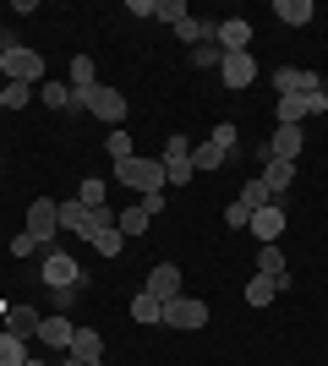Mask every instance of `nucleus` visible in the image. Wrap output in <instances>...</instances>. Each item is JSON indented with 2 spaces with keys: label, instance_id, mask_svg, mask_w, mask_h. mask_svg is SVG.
Here are the masks:
<instances>
[{
  "label": "nucleus",
  "instance_id": "1",
  "mask_svg": "<svg viewBox=\"0 0 328 366\" xmlns=\"http://www.w3.org/2000/svg\"><path fill=\"white\" fill-rule=\"evenodd\" d=\"M115 181L121 186H131V192H142V197H148V192H164V159H126V164H115Z\"/></svg>",
  "mask_w": 328,
  "mask_h": 366
},
{
  "label": "nucleus",
  "instance_id": "2",
  "mask_svg": "<svg viewBox=\"0 0 328 366\" xmlns=\"http://www.w3.org/2000/svg\"><path fill=\"white\" fill-rule=\"evenodd\" d=\"M39 279H44L49 290H82V285H88V274L77 268V257H71V252H55V246L44 252V268H39Z\"/></svg>",
  "mask_w": 328,
  "mask_h": 366
},
{
  "label": "nucleus",
  "instance_id": "3",
  "mask_svg": "<svg viewBox=\"0 0 328 366\" xmlns=\"http://www.w3.org/2000/svg\"><path fill=\"white\" fill-rule=\"evenodd\" d=\"M0 82H44V55L16 44L11 55H0Z\"/></svg>",
  "mask_w": 328,
  "mask_h": 366
},
{
  "label": "nucleus",
  "instance_id": "4",
  "mask_svg": "<svg viewBox=\"0 0 328 366\" xmlns=\"http://www.w3.org/2000/svg\"><path fill=\"white\" fill-rule=\"evenodd\" d=\"M164 328H181V334L208 328V301H197V295H175V301H164Z\"/></svg>",
  "mask_w": 328,
  "mask_h": 366
},
{
  "label": "nucleus",
  "instance_id": "5",
  "mask_svg": "<svg viewBox=\"0 0 328 366\" xmlns=\"http://www.w3.org/2000/svg\"><path fill=\"white\" fill-rule=\"evenodd\" d=\"M328 109V88H317V93H290V99H279L274 104V115H279V126H301L307 115H323Z\"/></svg>",
  "mask_w": 328,
  "mask_h": 366
},
{
  "label": "nucleus",
  "instance_id": "6",
  "mask_svg": "<svg viewBox=\"0 0 328 366\" xmlns=\"http://www.w3.org/2000/svg\"><path fill=\"white\" fill-rule=\"evenodd\" d=\"M28 235L39 246H49L55 235H61V202H49V197H33L28 202Z\"/></svg>",
  "mask_w": 328,
  "mask_h": 366
},
{
  "label": "nucleus",
  "instance_id": "7",
  "mask_svg": "<svg viewBox=\"0 0 328 366\" xmlns=\"http://www.w3.org/2000/svg\"><path fill=\"white\" fill-rule=\"evenodd\" d=\"M82 109H94V115L109 126V132L126 121V99H121V88H109V82H99V88L88 93V104H82Z\"/></svg>",
  "mask_w": 328,
  "mask_h": 366
},
{
  "label": "nucleus",
  "instance_id": "8",
  "mask_svg": "<svg viewBox=\"0 0 328 366\" xmlns=\"http://www.w3.org/2000/svg\"><path fill=\"white\" fill-rule=\"evenodd\" d=\"M197 169H192V142L187 137H170L164 142V181L170 186H187Z\"/></svg>",
  "mask_w": 328,
  "mask_h": 366
},
{
  "label": "nucleus",
  "instance_id": "9",
  "mask_svg": "<svg viewBox=\"0 0 328 366\" xmlns=\"http://www.w3.org/2000/svg\"><path fill=\"white\" fill-rule=\"evenodd\" d=\"M214 44L224 49V55H247L252 49V22L247 16H224V22L214 28Z\"/></svg>",
  "mask_w": 328,
  "mask_h": 366
},
{
  "label": "nucleus",
  "instance_id": "10",
  "mask_svg": "<svg viewBox=\"0 0 328 366\" xmlns=\"http://www.w3.org/2000/svg\"><path fill=\"white\" fill-rule=\"evenodd\" d=\"M263 186L274 192V202H279V208H290V186H296V164H290V159H268V164H263Z\"/></svg>",
  "mask_w": 328,
  "mask_h": 366
},
{
  "label": "nucleus",
  "instance_id": "11",
  "mask_svg": "<svg viewBox=\"0 0 328 366\" xmlns=\"http://www.w3.org/2000/svg\"><path fill=\"white\" fill-rule=\"evenodd\" d=\"M219 82H224L230 93L252 88V82H257V61H252V49H247V55H224V66H219Z\"/></svg>",
  "mask_w": 328,
  "mask_h": 366
},
{
  "label": "nucleus",
  "instance_id": "12",
  "mask_svg": "<svg viewBox=\"0 0 328 366\" xmlns=\"http://www.w3.org/2000/svg\"><path fill=\"white\" fill-rule=\"evenodd\" d=\"M247 229H252V235H257L263 246H279V235H284V208H279V202L257 208V214L247 219Z\"/></svg>",
  "mask_w": 328,
  "mask_h": 366
},
{
  "label": "nucleus",
  "instance_id": "13",
  "mask_svg": "<svg viewBox=\"0 0 328 366\" xmlns=\"http://www.w3.org/2000/svg\"><path fill=\"white\" fill-rule=\"evenodd\" d=\"M274 88H279V99H290V93H317V88H328L317 71H301V66H279L274 71Z\"/></svg>",
  "mask_w": 328,
  "mask_h": 366
},
{
  "label": "nucleus",
  "instance_id": "14",
  "mask_svg": "<svg viewBox=\"0 0 328 366\" xmlns=\"http://www.w3.org/2000/svg\"><path fill=\"white\" fill-rule=\"evenodd\" d=\"M71 339H77V322L66 317V312L39 322V345H49V350H71Z\"/></svg>",
  "mask_w": 328,
  "mask_h": 366
},
{
  "label": "nucleus",
  "instance_id": "15",
  "mask_svg": "<svg viewBox=\"0 0 328 366\" xmlns=\"http://www.w3.org/2000/svg\"><path fill=\"white\" fill-rule=\"evenodd\" d=\"M142 290L154 295V301H175V295H181V268H175V262H154V274H148Z\"/></svg>",
  "mask_w": 328,
  "mask_h": 366
},
{
  "label": "nucleus",
  "instance_id": "16",
  "mask_svg": "<svg viewBox=\"0 0 328 366\" xmlns=\"http://www.w3.org/2000/svg\"><path fill=\"white\" fill-rule=\"evenodd\" d=\"M0 312H6V334L11 339H22V345H28V339H39V312H33V306H0Z\"/></svg>",
  "mask_w": 328,
  "mask_h": 366
},
{
  "label": "nucleus",
  "instance_id": "17",
  "mask_svg": "<svg viewBox=\"0 0 328 366\" xmlns=\"http://www.w3.org/2000/svg\"><path fill=\"white\" fill-rule=\"evenodd\" d=\"M301 148H307V142H301V126H279V132H274V137L263 142V153H268V159H290V164L301 159Z\"/></svg>",
  "mask_w": 328,
  "mask_h": 366
},
{
  "label": "nucleus",
  "instance_id": "18",
  "mask_svg": "<svg viewBox=\"0 0 328 366\" xmlns=\"http://www.w3.org/2000/svg\"><path fill=\"white\" fill-rule=\"evenodd\" d=\"M257 274L279 279V290H290V285H296V279H290V262H284L279 246H263V252H257Z\"/></svg>",
  "mask_w": 328,
  "mask_h": 366
},
{
  "label": "nucleus",
  "instance_id": "19",
  "mask_svg": "<svg viewBox=\"0 0 328 366\" xmlns=\"http://www.w3.org/2000/svg\"><path fill=\"white\" fill-rule=\"evenodd\" d=\"M61 229H66V235H88V241H94V214H88L77 197L61 202Z\"/></svg>",
  "mask_w": 328,
  "mask_h": 366
},
{
  "label": "nucleus",
  "instance_id": "20",
  "mask_svg": "<svg viewBox=\"0 0 328 366\" xmlns=\"http://www.w3.org/2000/svg\"><path fill=\"white\" fill-rule=\"evenodd\" d=\"M71 361H104V334H99V328H82V322H77V339H71Z\"/></svg>",
  "mask_w": 328,
  "mask_h": 366
},
{
  "label": "nucleus",
  "instance_id": "21",
  "mask_svg": "<svg viewBox=\"0 0 328 366\" xmlns=\"http://www.w3.org/2000/svg\"><path fill=\"white\" fill-rule=\"evenodd\" d=\"M214 28H219V22H203V16H187V22L175 28V39H181L187 49H203V44H214Z\"/></svg>",
  "mask_w": 328,
  "mask_h": 366
},
{
  "label": "nucleus",
  "instance_id": "22",
  "mask_svg": "<svg viewBox=\"0 0 328 366\" xmlns=\"http://www.w3.org/2000/svg\"><path fill=\"white\" fill-rule=\"evenodd\" d=\"M274 16L290 22V28H307V22L317 16V6H312V0H274Z\"/></svg>",
  "mask_w": 328,
  "mask_h": 366
},
{
  "label": "nucleus",
  "instance_id": "23",
  "mask_svg": "<svg viewBox=\"0 0 328 366\" xmlns=\"http://www.w3.org/2000/svg\"><path fill=\"white\" fill-rule=\"evenodd\" d=\"M39 99H44L55 115H71V109H82V104H77V93L66 88V82H44V88H39Z\"/></svg>",
  "mask_w": 328,
  "mask_h": 366
},
{
  "label": "nucleus",
  "instance_id": "24",
  "mask_svg": "<svg viewBox=\"0 0 328 366\" xmlns=\"http://www.w3.org/2000/svg\"><path fill=\"white\" fill-rule=\"evenodd\" d=\"M235 202H241L247 214H257V208H268V202H274V192H268V186H263V175H257V181H247L241 192H235Z\"/></svg>",
  "mask_w": 328,
  "mask_h": 366
},
{
  "label": "nucleus",
  "instance_id": "25",
  "mask_svg": "<svg viewBox=\"0 0 328 366\" xmlns=\"http://www.w3.org/2000/svg\"><path fill=\"white\" fill-rule=\"evenodd\" d=\"M274 295H279V279H268V274H252L247 279V301L252 306H268Z\"/></svg>",
  "mask_w": 328,
  "mask_h": 366
},
{
  "label": "nucleus",
  "instance_id": "26",
  "mask_svg": "<svg viewBox=\"0 0 328 366\" xmlns=\"http://www.w3.org/2000/svg\"><path fill=\"white\" fill-rule=\"evenodd\" d=\"M131 317L137 322H164V301H154L148 290H137L131 295Z\"/></svg>",
  "mask_w": 328,
  "mask_h": 366
},
{
  "label": "nucleus",
  "instance_id": "27",
  "mask_svg": "<svg viewBox=\"0 0 328 366\" xmlns=\"http://www.w3.org/2000/svg\"><path fill=\"white\" fill-rule=\"evenodd\" d=\"M104 148H109V159H115V164H126V159H137V142L126 137V126H115V132H109V137H104Z\"/></svg>",
  "mask_w": 328,
  "mask_h": 366
},
{
  "label": "nucleus",
  "instance_id": "28",
  "mask_svg": "<svg viewBox=\"0 0 328 366\" xmlns=\"http://www.w3.org/2000/svg\"><path fill=\"white\" fill-rule=\"evenodd\" d=\"M224 159H230V153H224V148H214V142H203V148H192V169H197V175H208V169H219V164H224Z\"/></svg>",
  "mask_w": 328,
  "mask_h": 366
},
{
  "label": "nucleus",
  "instance_id": "29",
  "mask_svg": "<svg viewBox=\"0 0 328 366\" xmlns=\"http://www.w3.org/2000/svg\"><path fill=\"white\" fill-rule=\"evenodd\" d=\"M94 252H99V257H121V252H126V235H121V229H99V235H94Z\"/></svg>",
  "mask_w": 328,
  "mask_h": 366
},
{
  "label": "nucleus",
  "instance_id": "30",
  "mask_svg": "<svg viewBox=\"0 0 328 366\" xmlns=\"http://www.w3.org/2000/svg\"><path fill=\"white\" fill-rule=\"evenodd\" d=\"M0 366H28V345L11 334H0Z\"/></svg>",
  "mask_w": 328,
  "mask_h": 366
},
{
  "label": "nucleus",
  "instance_id": "31",
  "mask_svg": "<svg viewBox=\"0 0 328 366\" xmlns=\"http://www.w3.org/2000/svg\"><path fill=\"white\" fill-rule=\"evenodd\" d=\"M77 202H82V208H104V202H109V186L104 181H82L77 186Z\"/></svg>",
  "mask_w": 328,
  "mask_h": 366
},
{
  "label": "nucleus",
  "instance_id": "32",
  "mask_svg": "<svg viewBox=\"0 0 328 366\" xmlns=\"http://www.w3.org/2000/svg\"><path fill=\"white\" fill-rule=\"evenodd\" d=\"M115 229H121V235H142V229H148V214H142V202H137V208H121Z\"/></svg>",
  "mask_w": 328,
  "mask_h": 366
},
{
  "label": "nucleus",
  "instance_id": "33",
  "mask_svg": "<svg viewBox=\"0 0 328 366\" xmlns=\"http://www.w3.org/2000/svg\"><path fill=\"white\" fill-rule=\"evenodd\" d=\"M154 16H164V22H170V28H181V22H187V0H154Z\"/></svg>",
  "mask_w": 328,
  "mask_h": 366
},
{
  "label": "nucleus",
  "instance_id": "34",
  "mask_svg": "<svg viewBox=\"0 0 328 366\" xmlns=\"http://www.w3.org/2000/svg\"><path fill=\"white\" fill-rule=\"evenodd\" d=\"M192 66H203V71H219V66H224V49H219V44L192 49Z\"/></svg>",
  "mask_w": 328,
  "mask_h": 366
},
{
  "label": "nucleus",
  "instance_id": "35",
  "mask_svg": "<svg viewBox=\"0 0 328 366\" xmlns=\"http://www.w3.org/2000/svg\"><path fill=\"white\" fill-rule=\"evenodd\" d=\"M33 99V82H6V109H28Z\"/></svg>",
  "mask_w": 328,
  "mask_h": 366
},
{
  "label": "nucleus",
  "instance_id": "36",
  "mask_svg": "<svg viewBox=\"0 0 328 366\" xmlns=\"http://www.w3.org/2000/svg\"><path fill=\"white\" fill-rule=\"evenodd\" d=\"M235 137H241V132H235V121H219L208 142H214V148H224V153H235Z\"/></svg>",
  "mask_w": 328,
  "mask_h": 366
},
{
  "label": "nucleus",
  "instance_id": "37",
  "mask_svg": "<svg viewBox=\"0 0 328 366\" xmlns=\"http://www.w3.org/2000/svg\"><path fill=\"white\" fill-rule=\"evenodd\" d=\"M33 246H39V241H33L28 229H22V235H11V257H16V262H22V257H33Z\"/></svg>",
  "mask_w": 328,
  "mask_h": 366
},
{
  "label": "nucleus",
  "instance_id": "38",
  "mask_svg": "<svg viewBox=\"0 0 328 366\" xmlns=\"http://www.w3.org/2000/svg\"><path fill=\"white\" fill-rule=\"evenodd\" d=\"M247 208H241V202H230V208H224V224H230V229H247Z\"/></svg>",
  "mask_w": 328,
  "mask_h": 366
},
{
  "label": "nucleus",
  "instance_id": "39",
  "mask_svg": "<svg viewBox=\"0 0 328 366\" xmlns=\"http://www.w3.org/2000/svg\"><path fill=\"white\" fill-rule=\"evenodd\" d=\"M142 214H148V219L164 214V192H148V197H142Z\"/></svg>",
  "mask_w": 328,
  "mask_h": 366
},
{
  "label": "nucleus",
  "instance_id": "40",
  "mask_svg": "<svg viewBox=\"0 0 328 366\" xmlns=\"http://www.w3.org/2000/svg\"><path fill=\"white\" fill-rule=\"evenodd\" d=\"M0 109H6V82H0Z\"/></svg>",
  "mask_w": 328,
  "mask_h": 366
},
{
  "label": "nucleus",
  "instance_id": "41",
  "mask_svg": "<svg viewBox=\"0 0 328 366\" xmlns=\"http://www.w3.org/2000/svg\"><path fill=\"white\" fill-rule=\"evenodd\" d=\"M28 366H49V361H33V355H28Z\"/></svg>",
  "mask_w": 328,
  "mask_h": 366
},
{
  "label": "nucleus",
  "instance_id": "42",
  "mask_svg": "<svg viewBox=\"0 0 328 366\" xmlns=\"http://www.w3.org/2000/svg\"><path fill=\"white\" fill-rule=\"evenodd\" d=\"M82 366H104V361H82Z\"/></svg>",
  "mask_w": 328,
  "mask_h": 366
}]
</instances>
